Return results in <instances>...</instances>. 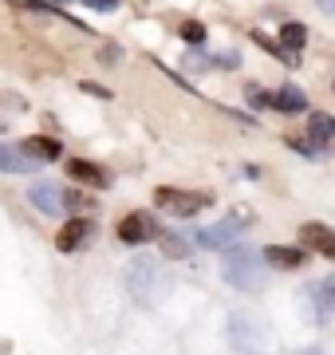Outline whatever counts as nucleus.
Wrapping results in <instances>:
<instances>
[{"label":"nucleus","instance_id":"obj_1","mask_svg":"<svg viewBox=\"0 0 335 355\" xmlns=\"http://www.w3.org/2000/svg\"><path fill=\"white\" fill-rule=\"evenodd\" d=\"M221 272H225V280L233 288H241V292H257L264 284V268H260L257 253H248V249H229Z\"/></svg>","mask_w":335,"mask_h":355},{"label":"nucleus","instance_id":"obj_15","mask_svg":"<svg viewBox=\"0 0 335 355\" xmlns=\"http://www.w3.org/2000/svg\"><path fill=\"white\" fill-rule=\"evenodd\" d=\"M308 135L316 142H332L335 139V119H332V114H323V111H316L308 119Z\"/></svg>","mask_w":335,"mask_h":355},{"label":"nucleus","instance_id":"obj_6","mask_svg":"<svg viewBox=\"0 0 335 355\" xmlns=\"http://www.w3.org/2000/svg\"><path fill=\"white\" fill-rule=\"evenodd\" d=\"M91 237H95V225H91L87 217H75V221H67V225L55 233V249H60V253H75V249H83Z\"/></svg>","mask_w":335,"mask_h":355},{"label":"nucleus","instance_id":"obj_2","mask_svg":"<svg viewBox=\"0 0 335 355\" xmlns=\"http://www.w3.org/2000/svg\"><path fill=\"white\" fill-rule=\"evenodd\" d=\"M209 202H213L209 193H185V190H174V186H158L154 190V205L166 209V214H174V217H194Z\"/></svg>","mask_w":335,"mask_h":355},{"label":"nucleus","instance_id":"obj_16","mask_svg":"<svg viewBox=\"0 0 335 355\" xmlns=\"http://www.w3.org/2000/svg\"><path fill=\"white\" fill-rule=\"evenodd\" d=\"M311 296H316L320 312H335V272H332L327 280H320V284L311 288Z\"/></svg>","mask_w":335,"mask_h":355},{"label":"nucleus","instance_id":"obj_3","mask_svg":"<svg viewBox=\"0 0 335 355\" xmlns=\"http://www.w3.org/2000/svg\"><path fill=\"white\" fill-rule=\"evenodd\" d=\"M158 237H162V225L146 209H134V214H127L118 221V241L123 245H146V241H158Z\"/></svg>","mask_w":335,"mask_h":355},{"label":"nucleus","instance_id":"obj_25","mask_svg":"<svg viewBox=\"0 0 335 355\" xmlns=\"http://www.w3.org/2000/svg\"><path fill=\"white\" fill-rule=\"evenodd\" d=\"M300 355H323V352H316V347H308V352H300Z\"/></svg>","mask_w":335,"mask_h":355},{"label":"nucleus","instance_id":"obj_21","mask_svg":"<svg viewBox=\"0 0 335 355\" xmlns=\"http://www.w3.org/2000/svg\"><path fill=\"white\" fill-rule=\"evenodd\" d=\"M64 209H91V198L79 193V190H71V193H64Z\"/></svg>","mask_w":335,"mask_h":355},{"label":"nucleus","instance_id":"obj_10","mask_svg":"<svg viewBox=\"0 0 335 355\" xmlns=\"http://www.w3.org/2000/svg\"><path fill=\"white\" fill-rule=\"evenodd\" d=\"M36 166H44V162H36L32 154H24V146L0 142V170H4V174H32Z\"/></svg>","mask_w":335,"mask_h":355},{"label":"nucleus","instance_id":"obj_9","mask_svg":"<svg viewBox=\"0 0 335 355\" xmlns=\"http://www.w3.org/2000/svg\"><path fill=\"white\" fill-rule=\"evenodd\" d=\"M241 233L245 229L229 217V221H217V225H209V229H197V245H206V249H229Z\"/></svg>","mask_w":335,"mask_h":355},{"label":"nucleus","instance_id":"obj_12","mask_svg":"<svg viewBox=\"0 0 335 355\" xmlns=\"http://www.w3.org/2000/svg\"><path fill=\"white\" fill-rule=\"evenodd\" d=\"M264 261L272 268H304L308 265V253L304 249H288V245H269L264 249Z\"/></svg>","mask_w":335,"mask_h":355},{"label":"nucleus","instance_id":"obj_18","mask_svg":"<svg viewBox=\"0 0 335 355\" xmlns=\"http://www.w3.org/2000/svg\"><path fill=\"white\" fill-rule=\"evenodd\" d=\"M162 253H166L170 261H181V257H190V241H181L174 233H162Z\"/></svg>","mask_w":335,"mask_h":355},{"label":"nucleus","instance_id":"obj_11","mask_svg":"<svg viewBox=\"0 0 335 355\" xmlns=\"http://www.w3.org/2000/svg\"><path fill=\"white\" fill-rule=\"evenodd\" d=\"M67 174L75 178V182H83V186H95V190H107L111 186V174L99 170L95 162H83V158H71L67 162Z\"/></svg>","mask_w":335,"mask_h":355},{"label":"nucleus","instance_id":"obj_24","mask_svg":"<svg viewBox=\"0 0 335 355\" xmlns=\"http://www.w3.org/2000/svg\"><path fill=\"white\" fill-rule=\"evenodd\" d=\"M288 142H292V146H296L300 154H316V146H311L308 139H288Z\"/></svg>","mask_w":335,"mask_h":355},{"label":"nucleus","instance_id":"obj_23","mask_svg":"<svg viewBox=\"0 0 335 355\" xmlns=\"http://www.w3.org/2000/svg\"><path fill=\"white\" fill-rule=\"evenodd\" d=\"M83 91H87V95H99V99H111V91L99 87V83H83Z\"/></svg>","mask_w":335,"mask_h":355},{"label":"nucleus","instance_id":"obj_8","mask_svg":"<svg viewBox=\"0 0 335 355\" xmlns=\"http://www.w3.org/2000/svg\"><path fill=\"white\" fill-rule=\"evenodd\" d=\"M28 202L36 205L39 214H48V217L64 214V190H60L55 182H36V186L28 190Z\"/></svg>","mask_w":335,"mask_h":355},{"label":"nucleus","instance_id":"obj_19","mask_svg":"<svg viewBox=\"0 0 335 355\" xmlns=\"http://www.w3.org/2000/svg\"><path fill=\"white\" fill-rule=\"evenodd\" d=\"M181 40H185V44H194V48H201V44H206V24L185 20V24H181Z\"/></svg>","mask_w":335,"mask_h":355},{"label":"nucleus","instance_id":"obj_14","mask_svg":"<svg viewBox=\"0 0 335 355\" xmlns=\"http://www.w3.org/2000/svg\"><path fill=\"white\" fill-rule=\"evenodd\" d=\"M24 154H32L36 162H55L60 154H64V146L55 139H39V135H32V139H24Z\"/></svg>","mask_w":335,"mask_h":355},{"label":"nucleus","instance_id":"obj_4","mask_svg":"<svg viewBox=\"0 0 335 355\" xmlns=\"http://www.w3.org/2000/svg\"><path fill=\"white\" fill-rule=\"evenodd\" d=\"M229 343L237 352H260L269 343V331L260 328L253 316H233L229 320Z\"/></svg>","mask_w":335,"mask_h":355},{"label":"nucleus","instance_id":"obj_22","mask_svg":"<svg viewBox=\"0 0 335 355\" xmlns=\"http://www.w3.org/2000/svg\"><path fill=\"white\" fill-rule=\"evenodd\" d=\"M83 8H95V12H115L118 0H83Z\"/></svg>","mask_w":335,"mask_h":355},{"label":"nucleus","instance_id":"obj_7","mask_svg":"<svg viewBox=\"0 0 335 355\" xmlns=\"http://www.w3.org/2000/svg\"><path fill=\"white\" fill-rule=\"evenodd\" d=\"M300 241L308 245L311 253L327 257V261H335V229L320 225V221H308V225L300 229Z\"/></svg>","mask_w":335,"mask_h":355},{"label":"nucleus","instance_id":"obj_17","mask_svg":"<svg viewBox=\"0 0 335 355\" xmlns=\"http://www.w3.org/2000/svg\"><path fill=\"white\" fill-rule=\"evenodd\" d=\"M304 40H308V28H304V24H296V20L280 28V44H284L288 51H300V48H304Z\"/></svg>","mask_w":335,"mask_h":355},{"label":"nucleus","instance_id":"obj_5","mask_svg":"<svg viewBox=\"0 0 335 355\" xmlns=\"http://www.w3.org/2000/svg\"><path fill=\"white\" fill-rule=\"evenodd\" d=\"M127 284H130V292H134V300H142V304H146V300H154V292H150V288L162 292L170 280L158 272V265H150V261H138V265L127 272Z\"/></svg>","mask_w":335,"mask_h":355},{"label":"nucleus","instance_id":"obj_20","mask_svg":"<svg viewBox=\"0 0 335 355\" xmlns=\"http://www.w3.org/2000/svg\"><path fill=\"white\" fill-rule=\"evenodd\" d=\"M245 99H248V107H257V111H260V107H272V95H269V91H260V87H248Z\"/></svg>","mask_w":335,"mask_h":355},{"label":"nucleus","instance_id":"obj_26","mask_svg":"<svg viewBox=\"0 0 335 355\" xmlns=\"http://www.w3.org/2000/svg\"><path fill=\"white\" fill-rule=\"evenodd\" d=\"M332 87H335V83H332Z\"/></svg>","mask_w":335,"mask_h":355},{"label":"nucleus","instance_id":"obj_13","mask_svg":"<svg viewBox=\"0 0 335 355\" xmlns=\"http://www.w3.org/2000/svg\"><path fill=\"white\" fill-rule=\"evenodd\" d=\"M272 107L284 114H300V111H308V95L296 87V83H284L276 95H272Z\"/></svg>","mask_w":335,"mask_h":355}]
</instances>
